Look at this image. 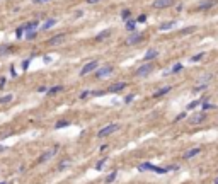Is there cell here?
Here are the masks:
<instances>
[{
  "label": "cell",
  "mask_w": 218,
  "mask_h": 184,
  "mask_svg": "<svg viewBox=\"0 0 218 184\" xmlns=\"http://www.w3.org/2000/svg\"><path fill=\"white\" fill-rule=\"evenodd\" d=\"M5 150V147H2V145H0V152H4Z\"/></svg>",
  "instance_id": "43"
},
{
  "label": "cell",
  "mask_w": 218,
  "mask_h": 184,
  "mask_svg": "<svg viewBox=\"0 0 218 184\" xmlns=\"http://www.w3.org/2000/svg\"><path fill=\"white\" fill-rule=\"evenodd\" d=\"M215 184H218V177H216V179H215Z\"/></svg>",
  "instance_id": "44"
},
{
  "label": "cell",
  "mask_w": 218,
  "mask_h": 184,
  "mask_svg": "<svg viewBox=\"0 0 218 184\" xmlns=\"http://www.w3.org/2000/svg\"><path fill=\"white\" fill-rule=\"evenodd\" d=\"M176 24H177V21H167V22H162L159 26V29L160 31H169V29H172V27H176Z\"/></svg>",
  "instance_id": "12"
},
{
  "label": "cell",
  "mask_w": 218,
  "mask_h": 184,
  "mask_svg": "<svg viewBox=\"0 0 218 184\" xmlns=\"http://www.w3.org/2000/svg\"><path fill=\"white\" fill-rule=\"evenodd\" d=\"M174 4V0H153L152 2V7L153 9H167Z\"/></svg>",
  "instance_id": "7"
},
{
  "label": "cell",
  "mask_w": 218,
  "mask_h": 184,
  "mask_svg": "<svg viewBox=\"0 0 218 184\" xmlns=\"http://www.w3.org/2000/svg\"><path fill=\"white\" fill-rule=\"evenodd\" d=\"M4 85H5V78L2 77V78H0V87H4Z\"/></svg>",
  "instance_id": "41"
},
{
  "label": "cell",
  "mask_w": 218,
  "mask_h": 184,
  "mask_svg": "<svg viewBox=\"0 0 218 184\" xmlns=\"http://www.w3.org/2000/svg\"><path fill=\"white\" fill-rule=\"evenodd\" d=\"M36 38V31H29L27 33V39H34Z\"/></svg>",
  "instance_id": "36"
},
{
  "label": "cell",
  "mask_w": 218,
  "mask_h": 184,
  "mask_svg": "<svg viewBox=\"0 0 218 184\" xmlns=\"http://www.w3.org/2000/svg\"><path fill=\"white\" fill-rule=\"evenodd\" d=\"M181 70H182V63H176V65L172 66V70H170V74H179Z\"/></svg>",
  "instance_id": "24"
},
{
  "label": "cell",
  "mask_w": 218,
  "mask_h": 184,
  "mask_svg": "<svg viewBox=\"0 0 218 184\" xmlns=\"http://www.w3.org/2000/svg\"><path fill=\"white\" fill-rule=\"evenodd\" d=\"M157 56H159V51L153 48H150L147 53H145V62H152V60H155Z\"/></svg>",
  "instance_id": "13"
},
{
  "label": "cell",
  "mask_w": 218,
  "mask_h": 184,
  "mask_svg": "<svg viewBox=\"0 0 218 184\" xmlns=\"http://www.w3.org/2000/svg\"><path fill=\"white\" fill-rule=\"evenodd\" d=\"M99 66V62L97 60H92V62H89L87 65H84V68L80 70V77H85V75H89L90 72H94Z\"/></svg>",
  "instance_id": "3"
},
{
  "label": "cell",
  "mask_w": 218,
  "mask_h": 184,
  "mask_svg": "<svg viewBox=\"0 0 218 184\" xmlns=\"http://www.w3.org/2000/svg\"><path fill=\"white\" fill-rule=\"evenodd\" d=\"M204 119H206V114H204V113H198V114H194V116H191V119H189V121H191L192 125H196V123L200 125V123L204 121Z\"/></svg>",
  "instance_id": "10"
},
{
  "label": "cell",
  "mask_w": 218,
  "mask_h": 184,
  "mask_svg": "<svg viewBox=\"0 0 218 184\" xmlns=\"http://www.w3.org/2000/svg\"><path fill=\"white\" fill-rule=\"evenodd\" d=\"M203 56H204V53H198V55H194L191 60H192V62H198V60H201Z\"/></svg>",
  "instance_id": "32"
},
{
  "label": "cell",
  "mask_w": 218,
  "mask_h": 184,
  "mask_svg": "<svg viewBox=\"0 0 218 184\" xmlns=\"http://www.w3.org/2000/svg\"><path fill=\"white\" fill-rule=\"evenodd\" d=\"M135 27H137V21H131V19H128V21H126V29H128L129 33H133V31H137Z\"/></svg>",
  "instance_id": "18"
},
{
  "label": "cell",
  "mask_w": 218,
  "mask_h": 184,
  "mask_svg": "<svg viewBox=\"0 0 218 184\" xmlns=\"http://www.w3.org/2000/svg\"><path fill=\"white\" fill-rule=\"evenodd\" d=\"M215 5H216V0H204V2H201L198 5V10H206V9H211Z\"/></svg>",
  "instance_id": "9"
},
{
  "label": "cell",
  "mask_w": 218,
  "mask_h": 184,
  "mask_svg": "<svg viewBox=\"0 0 218 184\" xmlns=\"http://www.w3.org/2000/svg\"><path fill=\"white\" fill-rule=\"evenodd\" d=\"M116 176H118V172H116V170H113V172H111V174H109V176L106 177V181H104V182H106V184H111V182H114Z\"/></svg>",
  "instance_id": "22"
},
{
  "label": "cell",
  "mask_w": 218,
  "mask_h": 184,
  "mask_svg": "<svg viewBox=\"0 0 218 184\" xmlns=\"http://www.w3.org/2000/svg\"><path fill=\"white\" fill-rule=\"evenodd\" d=\"M143 39V34L138 33V31H133V33H129L128 39H126V44H137Z\"/></svg>",
  "instance_id": "5"
},
{
  "label": "cell",
  "mask_w": 218,
  "mask_h": 184,
  "mask_svg": "<svg viewBox=\"0 0 218 184\" xmlns=\"http://www.w3.org/2000/svg\"><path fill=\"white\" fill-rule=\"evenodd\" d=\"M208 109H215V104L208 102V99H206V101H203V111H208Z\"/></svg>",
  "instance_id": "25"
},
{
  "label": "cell",
  "mask_w": 218,
  "mask_h": 184,
  "mask_svg": "<svg viewBox=\"0 0 218 184\" xmlns=\"http://www.w3.org/2000/svg\"><path fill=\"white\" fill-rule=\"evenodd\" d=\"M9 50H10V48H9L7 44H2V46H0V56H4L5 53L9 51Z\"/></svg>",
  "instance_id": "29"
},
{
  "label": "cell",
  "mask_w": 218,
  "mask_h": 184,
  "mask_svg": "<svg viewBox=\"0 0 218 184\" xmlns=\"http://www.w3.org/2000/svg\"><path fill=\"white\" fill-rule=\"evenodd\" d=\"M68 125H70L68 121H58V123L55 125V128H65V126H68Z\"/></svg>",
  "instance_id": "30"
},
{
  "label": "cell",
  "mask_w": 218,
  "mask_h": 184,
  "mask_svg": "<svg viewBox=\"0 0 218 184\" xmlns=\"http://www.w3.org/2000/svg\"><path fill=\"white\" fill-rule=\"evenodd\" d=\"M12 99H14V97H12V94H7V96L0 97V104H7V102H10Z\"/></svg>",
  "instance_id": "23"
},
{
  "label": "cell",
  "mask_w": 218,
  "mask_h": 184,
  "mask_svg": "<svg viewBox=\"0 0 218 184\" xmlns=\"http://www.w3.org/2000/svg\"><path fill=\"white\" fill-rule=\"evenodd\" d=\"M152 70H153V63L147 62L145 65H141L140 68H137V77H147V75L152 74Z\"/></svg>",
  "instance_id": "1"
},
{
  "label": "cell",
  "mask_w": 218,
  "mask_h": 184,
  "mask_svg": "<svg viewBox=\"0 0 218 184\" xmlns=\"http://www.w3.org/2000/svg\"><path fill=\"white\" fill-rule=\"evenodd\" d=\"M56 24V19H50V21L43 22V26H41V31H48L50 27H53Z\"/></svg>",
  "instance_id": "17"
},
{
  "label": "cell",
  "mask_w": 218,
  "mask_h": 184,
  "mask_svg": "<svg viewBox=\"0 0 218 184\" xmlns=\"http://www.w3.org/2000/svg\"><path fill=\"white\" fill-rule=\"evenodd\" d=\"M133 99H135V96H133V94H129V96H126V97H125V102H126V104H129Z\"/></svg>",
  "instance_id": "34"
},
{
  "label": "cell",
  "mask_w": 218,
  "mask_h": 184,
  "mask_svg": "<svg viewBox=\"0 0 218 184\" xmlns=\"http://www.w3.org/2000/svg\"><path fill=\"white\" fill-rule=\"evenodd\" d=\"M43 60H45V63H51V58H50V56H45Z\"/></svg>",
  "instance_id": "40"
},
{
  "label": "cell",
  "mask_w": 218,
  "mask_h": 184,
  "mask_svg": "<svg viewBox=\"0 0 218 184\" xmlns=\"http://www.w3.org/2000/svg\"><path fill=\"white\" fill-rule=\"evenodd\" d=\"M65 36H67L65 33H61V34H56V36L50 38V39L46 41V44H48V46H58V44H61V43H63Z\"/></svg>",
  "instance_id": "6"
},
{
  "label": "cell",
  "mask_w": 218,
  "mask_h": 184,
  "mask_svg": "<svg viewBox=\"0 0 218 184\" xmlns=\"http://www.w3.org/2000/svg\"><path fill=\"white\" fill-rule=\"evenodd\" d=\"M87 96H90V92H89V90H84V92L80 94V99H85Z\"/></svg>",
  "instance_id": "37"
},
{
  "label": "cell",
  "mask_w": 218,
  "mask_h": 184,
  "mask_svg": "<svg viewBox=\"0 0 218 184\" xmlns=\"http://www.w3.org/2000/svg\"><path fill=\"white\" fill-rule=\"evenodd\" d=\"M186 116H188V113H181V114H177L176 116V121H181V119H184Z\"/></svg>",
  "instance_id": "33"
},
{
  "label": "cell",
  "mask_w": 218,
  "mask_h": 184,
  "mask_svg": "<svg viewBox=\"0 0 218 184\" xmlns=\"http://www.w3.org/2000/svg\"><path fill=\"white\" fill-rule=\"evenodd\" d=\"M123 89H126L125 82H119V84H114L113 87H109V92H121Z\"/></svg>",
  "instance_id": "16"
},
{
  "label": "cell",
  "mask_w": 218,
  "mask_h": 184,
  "mask_svg": "<svg viewBox=\"0 0 218 184\" xmlns=\"http://www.w3.org/2000/svg\"><path fill=\"white\" fill-rule=\"evenodd\" d=\"M97 2H101V0H87V4H97Z\"/></svg>",
  "instance_id": "42"
},
{
  "label": "cell",
  "mask_w": 218,
  "mask_h": 184,
  "mask_svg": "<svg viewBox=\"0 0 218 184\" xmlns=\"http://www.w3.org/2000/svg\"><path fill=\"white\" fill-rule=\"evenodd\" d=\"M200 148L196 147V148H191V150H188L186 152V154H182V158H184V160H189V158H192V157H196V155L200 154Z\"/></svg>",
  "instance_id": "11"
},
{
  "label": "cell",
  "mask_w": 218,
  "mask_h": 184,
  "mask_svg": "<svg viewBox=\"0 0 218 184\" xmlns=\"http://www.w3.org/2000/svg\"><path fill=\"white\" fill-rule=\"evenodd\" d=\"M145 21H147V15H145V14H140V15H138L137 22H145Z\"/></svg>",
  "instance_id": "35"
},
{
  "label": "cell",
  "mask_w": 218,
  "mask_h": 184,
  "mask_svg": "<svg viewBox=\"0 0 218 184\" xmlns=\"http://www.w3.org/2000/svg\"><path fill=\"white\" fill-rule=\"evenodd\" d=\"M194 31H196L194 26H189V27H184V29L181 31V34H191V33H194Z\"/></svg>",
  "instance_id": "27"
},
{
  "label": "cell",
  "mask_w": 218,
  "mask_h": 184,
  "mask_svg": "<svg viewBox=\"0 0 218 184\" xmlns=\"http://www.w3.org/2000/svg\"><path fill=\"white\" fill-rule=\"evenodd\" d=\"M106 160H107V157H104L102 160H99V162L96 164V169H97V170H101V169H102V167H104V164H106Z\"/></svg>",
  "instance_id": "28"
},
{
  "label": "cell",
  "mask_w": 218,
  "mask_h": 184,
  "mask_svg": "<svg viewBox=\"0 0 218 184\" xmlns=\"http://www.w3.org/2000/svg\"><path fill=\"white\" fill-rule=\"evenodd\" d=\"M27 66H29V60H26V62L22 63V70H27Z\"/></svg>",
  "instance_id": "39"
},
{
  "label": "cell",
  "mask_w": 218,
  "mask_h": 184,
  "mask_svg": "<svg viewBox=\"0 0 218 184\" xmlns=\"http://www.w3.org/2000/svg\"><path fill=\"white\" fill-rule=\"evenodd\" d=\"M61 90H63V87H61V85H55V87L48 89V96H53V94H58V92H61Z\"/></svg>",
  "instance_id": "21"
},
{
  "label": "cell",
  "mask_w": 218,
  "mask_h": 184,
  "mask_svg": "<svg viewBox=\"0 0 218 184\" xmlns=\"http://www.w3.org/2000/svg\"><path fill=\"white\" fill-rule=\"evenodd\" d=\"M24 31H26V29H24V26L17 27V31H15V36H17V38H21V36L24 34Z\"/></svg>",
  "instance_id": "31"
},
{
  "label": "cell",
  "mask_w": 218,
  "mask_h": 184,
  "mask_svg": "<svg viewBox=\"0 0 218 184\" xmlns=\"http://www.w3.org/2000/svg\"><path fill=\"white\" fill-rule=\"evenodd\" d=\"M0 184H7V181H4V182H0Z\"/></svg>",
  "instance_id": "45"
},
{
  "label": "cell",
  "mask_w": 218,
  "mask_h": 184,
  "mask_svg": "<svg viewBox=\"0 0 218 184\" xmlns=\"http://www.w3.org/2000/svg\"><path fill=\"white\" fill-rule=\"evenodd\" d=\"M55 154H56V147H55V148H51V150H46V152H43V155L39 157V160H38V162H39V164L46 162V160H50V158H53V157H55Z\"/></svg>",
  "instance_id": "8"
},
{
  "label": "cell",
  "mask_w": 218,
  "mask_h": 184,
  "mask_svg": "<svg viewBox=\"0 0 218 184\" xmlns=\"http://www.w3.org/2000/svg\"><path fill=\"white\" fill-rule=\"evenodd\" d=\"M96 77L97 78H104V77H107V75H111L113 74V65H104V66H101V68H96Z\"/></svg>",
  "instance_id": "4"
},
{
  "label": "cell",
  "mask_w": 218,
  "mask_h": 184,
  "mask_svg": "<svg viewBox=\"0 0 218 184\" xmlns=\"http://www.w3.org/2000/svg\"><path fill=\"white\" fill-rule=\"evenodd\" d=\"M109 36H111V29H106L104 33H99V34H97L96 39H97V41H102V39H106V38H109Z\"/></svg>",
  "instance_id": "19"
},
{
  "label": "cell",
  "mask_w": 218,
  "mask_h": 184,
  "mask_svg": "<svg viewBox=\"0 0 218 184\" xmlns=\"http://www.w3.org/2000/svg\"><path fill=\"white\" fill-rule=\"evenodd\" d=\"M38 26H39V22H38V21H33V22H27L26 26H24V29H27V31H36Z\"/></svg>",
  "instance_id": "20"
},
{
  "label": "cell",
  "mask_w": 218,
  "mask_h": 184,
  "mask_svg": "<svg viewBox=\"0 0 218 184\" xmlns=\"http://www.w3.org/2000/svg\"><path fill=\"white\" fill-rule=\"evenodd\" d=\"M206 99H208V97H201V99L192 101V102H189V104H188V109H194V107L201 106V104H203V101H206Z\"/></svg>",
  "instance_id": "15"
},
{
  "label": "cell",
  "mask_w": 218,
  "mask_h": 184,
  "mask_svg": "<svg viewBox=\"0 0 218 184\" xmlns=\"http://www.w3.org/2000/svg\"><path fill=\"white\" fill-rule=\"evenodd\" d=\"M118 128H119V125H118V123H111V125H107L106 128H102V130H101V131L97 133V136H99V138H104V136H109L111 133H114Z\"/></svg>",
  "instance_id": "2"
},
{
  "label": "cell",
  "mask_w": 218,
  "mask_h": 184,
  "mask_svg": "<svg viewBox=\"0 0 218 184\" xmlns=\"http://www.w3.org/2000/svg\"><path fill=\"white\" fill-rule=\"evenodd\" d=\"M51 0H34V4H48Z\"/></svg>",
  "instance_id": "38"
},
{
  "label": "cell",
  "mask_w": 218,
  "mask_h": 184,
  "mask_svg": "<svg viewBox=\"0 0 218 184\" xmlns=\"http://www.w3.org/2000/svg\"><path fill=\"white\" fill-rule=\"evenodd\" d=\"M121 17L125 19V21H128V19L131 17V10H129V9H125V10L121 12Z\"/></svg>",
  "instance_id": "26"
},
{
  "label": "cell",
  "mask_w": 218,
  "mask_h": 184,
  "mask_svg": "<svg viewBox=\"0 0 218 184\" xmlns=\"http://www.w3.org/2000/svg\"><path fill=\"white\" fill-rule=\"evenodd\" d=\"M170 85H167V87H162V89H159V90L155 92V94H153V97H155V99H159V97H162V96H165L167 92H170Z\"/></svg>",
  "instance_id": "14"
}]
</instances>
